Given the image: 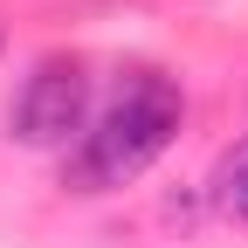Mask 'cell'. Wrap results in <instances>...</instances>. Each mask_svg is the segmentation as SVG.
<instances>
[{"label": "cell", "mask_w": 248, "mask_h": 248, "mask_svg": "<svg viewBox=\"0 0 248 248\" xmlns=\"http://www.w3.org/2000/svg\"><path fill=\"white\" fill-rule=\"evenodd\" d=\"M179 117H186L179 83H166L159 69H131V76L110 90V104L90 117V131H83V145L69 152L62 179H69L76 193H110V186L138 179V172L172 145Z\"/></svg>", "instance_id": "1"}, {"label": "cell", "mask_w": 248, "mask_h": 248, "mask_svg": "<svg viewBox=\"0 0 248 248\" xmlns=\"http://www.w3.org/2000/svg\"><path fill=\"white\" fill-rule=\"evenodd\" d=\"M7 131L35 152H76L90 131V76L76 62H42L21 83V97L7 110Z\"/></svg>", "instance_id": "2"}, {"label": "cell", "mask_w": 248, "mask_h": 248, "mask_svg": "<svg viewBox=\"0 0 248 248\" xmlns=\"http://www.w3.org/2000/svg\"><path fill=\"white\" fill-rule=\"evenodd\" d=\"M214 200H221V214H234V221H248V145H241L234 159L221 166V179H214Z\"/></svg>", "instance_id": "3"}]
</instances>
